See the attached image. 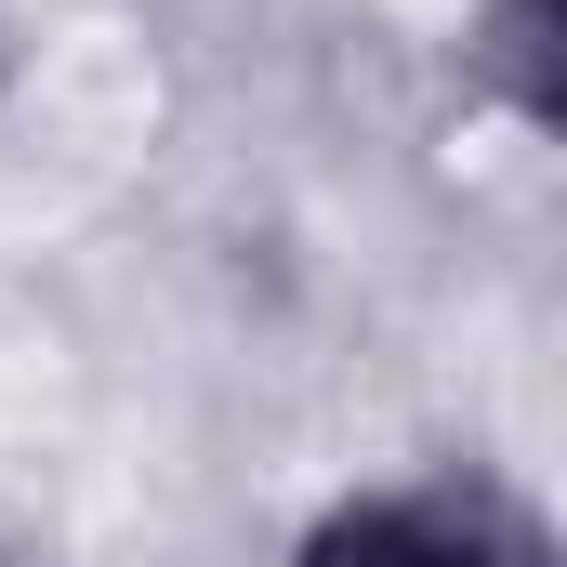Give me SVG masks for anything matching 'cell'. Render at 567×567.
Wrapping results in <instances>:
<instances>
[{
  "instance_id": "6da1fadb",
  "label": "cell",
  "mask_w": 567,
  "mask_h": 567,
  "mask_svg": "<svg viewBox=\"0 0 567 567\" xmlns=\"http://www.w3.org/2000/svg\"><path fill=\"white\" fill-rule=\"evenodd\" d=\"M290 567H555V528L502 488V475H396V488H357L303 528Z\"/></svg>"
}]
</instances>
